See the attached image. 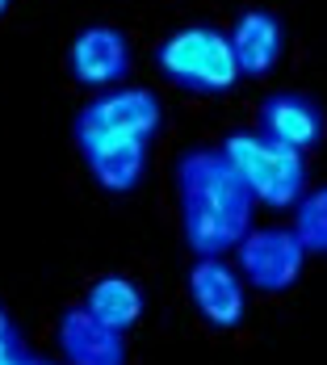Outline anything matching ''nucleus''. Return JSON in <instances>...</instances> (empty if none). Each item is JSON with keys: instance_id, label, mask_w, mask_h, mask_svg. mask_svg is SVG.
<instances>
[{"instance_id": "1", "label": "nucleus", "mask_w": 327, "mask_h": 365, "mask_svg": "<svg viewBox=\"0 0 327 365\" xmlns=\"http://www.w3.org/2000/svg\"><path fill=\"white\" fill-rule=\"evenodd\" d=\"M177 202H181L185 244L197 256L235 252L252 231L256 197L231 168L222 147H189L177 160Z\"/></svg>"}, {"instance_id": "2", "label": "nucleus", "mask_w": 327, "mask_h": 365, "mask_svg": "<svg viewBox=\"0 0 327 365\" xmlns=\"http://www.w3.org/2000/svg\"><path fill=\"white\" fill-rule=\"evenodd\" d=\"M222 155L244 177L252 197L269 210H286L306 197V160L302 151L277 143L260 130H235L222 139Z\"/></svg>"}, {"instance_id": "3", "label": "nucleus", "mask_w": 327, "mask_h": 365, "mask_svg": "<svg viewBox=\"0 0 327 365\" xmlns=\"http://www.w3.org/2000/svg\"><path fill=\"white\" fill-rule=\"evenodd\" d=\"M155 63L177 88H189V93H227L244 76L235 63L231 38L214 26H185L168 34L160 42Z\"/></svg>"}, {"instance_id": "4", "label": "nucleus", "mask_w": 327, "mask_h": 365, "mask_svg": "<svg viewBox=\"0 0 327 365\" xmlns=\"http://www.w3.org/2000/svg\"><path fill=\"white\" fill-rule=\"evenodd\" d=\"M306 256L311 252L302 248L294 227H252L244 235V244L235 248V269L244 273V282L252 290L281 294L302 277Z\"/></svg>"}, {"instance_id": "5", "label": "nucleus", "mask_w": 327, "mask_h": 365, "mask_svg": "<svg viewBox=\"0 0 327 365\" xmlns=\"http://www.w3.org/2000/svg\"><path fill=\"white\" fill-rule=\"evenodd\" d=\"M189 298L197 315L218 331L239 328L248 315V282L222 256H197V264L189 269Z\"/></svg>"}, {"instance_id": "6", "label": "nucleus", "mask_w": 327, "mask_h": 365, "mask_svg": "<svg viewBox=\"0 0 327 365\" xmlns=\"http://www.w3.org/2000/svg\"><path fill=\"white\" fill-rule=\"evenodd\" d=\"M76 143L84 151V164L93 181L109 193H130L147 173V143L130 135H109V130H84L76 126Z\"/></svg>"}, {"instance_id": "7", "label": "nucleus", "mask_w": 327, "mask_h": 365, "mask_svg": "<svg viewBox=\"0 0 327 365\" xmlns=\"http://www.w3.org/2000/svg\"><path fill=\"white\" fill-rule=\"evenodd\" d=\"M160 122H164V110L147 88H113V93L97 97L93 106H84L76 113V126H84V130L130 135V139H143V143L155 139Z\"/></svg>"}, {"instance_id": "8", "label": "nucleus", "mask_w": 327, "mask_h": 365, "mask_svg": "<svg viewBox=\"0 0 327 365\" xmlns=\"http://www.w3.org/2000/svg\"><path fill=\"white\" fill-rule=\"evenodd\" d=\"M68 72L88 88H109L130 72V42L113 26H88L80 30L68 51Z\"/></svg>"}, {"instance_id": "9", "label": "nucleus", "mask_w": 327, "mask_h": 365, "mask_svg": "<svg viewBox=\"0 0 327 365\" xmlns=\"http://www.w3.org/2000/svg\"><path fill=\"white\" fill-rule=\"evenodd\" d=\"M59 353L68 365H126V336L93 319L84 307L59 315Z\"/></svg>"}, {"instance_id": "10", "label": "nucleus", "mask_w": 327, "mask_h": 365, "mask_svg": "<svg viewBox=\"0 0 327 365\" xmlns=\"http://www.w3.org/2000/svg\"><path fill=\"white\" fill-rule=\"evenodd\" d=\"M323 130H327L323 110L311 97H302V93H273L260 106V135L294 147V151L319 147L323 143Z\"/></svg>"}, {"instance_id": "11", "label": "nucleus", "mask_w": 327, "mask_h": 365, "mask_svg": "<svg viewBox=\"0 0 327 365\" xmlns=\"http://www.w3.org/2000/svg\"><path fill=\"white\" fill-rule=\"evenodd\" d=\"M227 38H231L235 63H239L244 76H269L277 68L281 51H286V26H281V17L269 13V9L239 13Z\"/></svg>"}, {"instance_id": "12", "label": "nucleus", "mask_w": 327, "mask_h": 365, "mask_svg": "<svg viewBox=\"0 0 327 365\" xmlns=\"http://www.w3.org/2000/svg\"><path fill=\"white\" fill-rule=\"evenodd\" d=\"M84 311L93 315V319H101L105 328L113 331H126L139 324V315H143V290L130 282V277H97L88 294H84Z\"/></svg>"}, {"instance_id": "13", "label": "nucleus", "mask_w": 327, "mask_h": 365, "mask_svg": "<svg viewBox=\"0 0 327 365\" xmlns=\"http://www.w3.org/2000/svg\"><path fill=\"white\" fill-rule=\"evenodd\" d=\"M294 235L306 252L327 256V185L306 189V197L294 206Z\"/></svg>"}, {"instance_id": "14", "label": "nucleus", "mask_w": 327, "mask_h": 365, "mask_svg": "<svg viewBox=\"0 0 327 365\" xmlns=\"http://www.w3.org/2000/svg\"><path fill=\"white\" fill-rule=\"evenodd\" d=\"M26 361H30V349L17 336V328L0 331V365H26Z\"/></svg>"}, {"instance_id": "15", "label": "nucleus", "mask_w": 327, "mask_h": 365, "mask_svg": "<svg viewBox=\"0 0 327 365\" xmlns=\"http://www.w3.org/2000/svg\"><path fill=\"white\" fill-rule=\"evenodd\" d=\"M9 328H13V324H9V311L0 307V331H9Z\"/></svg>"}, {"instance_id": "16", "label": "nucleus", "mask_w": 327, "mask_h": 365, "mask_svg": "<svg viewBox=\"0 0 327 365\" xmlns=\"http://www.w3.org/2000/svg\"><path fill=\"white\" fill-rule=\"evenodd\" d=\"M26 365H51V361H42V357H30V361H26Z\"/></svg>"}, {"instance_id": "17", "label": "nucleus", "mask_w": 327, "mask_h": 365, "mask_svg": "<svg viewBox=\"0 0 327 365\" xmlns=\"http://www.w3.org/2000/svg\"><path fill=\"white\" fill-rule=\"evenodd\" d=\"M4 9H9V0H0V17H4Z\"/></svg>"}]
</instances>
